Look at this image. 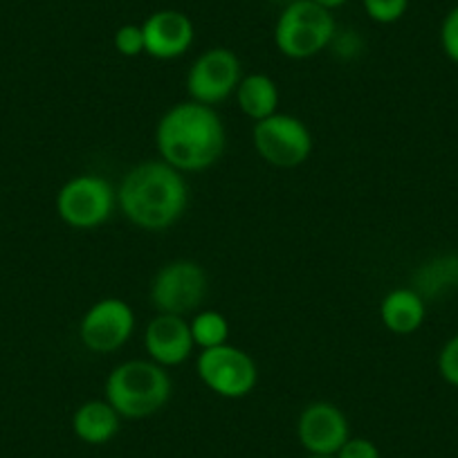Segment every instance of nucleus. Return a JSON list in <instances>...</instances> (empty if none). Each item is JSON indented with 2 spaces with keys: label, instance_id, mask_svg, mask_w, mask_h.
<instances>
[{
  "label": "nucleus",
  "instance_id": "1",
  "mask_svg": "<svg viewBox=\"0 0 458 458\" xmlns=\"http://www.w3.org/2000/svg\"><path fill=\"white\" fill-rule=\"evenodd\" d=\"M160 160L180 174H200L214 166L227 148V131L214 106L180 101L156 126Z\"/></svg>",
  "mask_w": 458,
  "mask_h": 458
},
{
  "label": "nucleus",
  "instance_id": "2",
  "mask_svg": "<svg viewBox=\"0 0 458 458\" xmlns=\"http://www.w3.org/2000/svg\"><path fill=\"white\" fill-rule=\"evenodd\" d=\"M117 207L144 232H166L189 207L184 174L165 160H147L129 169L117 187Z\"/></svg>",
  "mask_w": 458,
  "mask_h": 458
},
{
  "label": "nucleus",
  "instance_id": "3",
  "mask_svg": "<svg viewBox=\"0 0 458 458\" xmlns=\"http://www.w3.org/2000/svg\"><path fill=\"white\" fill-rule=\"evenodd\" d=\"M106 400L124 420H144L166 407L174 394V380L153 360H129L108 373Z\"/></svg>",
  "mask_w": 458,
  "mask_h": 458
},
{
  "label": "nucleus",
  "instance_id": "4",
  "mask_svg": "<svg viewBox=\"0 0 458 458\" xmlns=\"http://www.w3.org/2000/svg\"><path fill=\"white\" fill-rule=\"evenodd\" d=\"M337 32L333 12L315 5L312 0H293L284 5L275 25V46L294 61L312 59L328 50Z\"/></svg>",
  "mask_w": 458,
  "mask_h": 458
},
{
  "label": "nucleus",
  "instance_id": "5",
  "mask_svg": "<svg viewBox=\"0 0 458 458\" xmlns=\"http://www.w3.org/2000/svg\"><path fill=\"white\" fill-rule=\"evenodd\" d=\"M117 207V189L106 178L81 174L56 193V214L72 229H97L108 223Z\"/></svg>",
  "mask_w": 458,
  "mask_h": 458
},
{
  "label": "nucleus",
  "instance_id": "6",
  "mask_svg": "<svg viewBox=\"0 0 458 458\" xmlns=\"http://www.w3.org/2000/svg\"><path fill=\"white\" fill-rule=\"evenodd\" d=\"M207 293H209V279L205 267L189 259H178L165 263L156 272L148 297L157 315L187 317L202 306Z\"/></svg>",
  "mask_w": 458,
  "mask_h": 458
},
{
  "label": "nucleus",
  "instance_id": "7",
  "mask_svg": "<svg viewBox=\"0 0 458 458\" xmlns=\"http://www.w3.org/2000/svg\"><path fill=\"white\" fill-rule=\"evenodd\" d=\"M196 373L211 394L225 400L245 398L259 382V369L252 355L229 342L200 351L196 358Z\"/></svg>",
  "mask_w": 458,
  "mask_h": 458
},
{
  "label": "nucleus",
  "instance_id": "8",
  "mask_svg": "<svg viewBox=\"0 0 458 458\" xmlns=\"http://www.w3.org/2000/svg\"><path fill=\"white\" fill-rule=\"evenodd\" d=\"M252 142L263 162L279 169L301 166L312 153V133L297 114L275 113L254 122Z\"/></svg>",
  "mask_w": 458,
  "mask_h": 458
},
{
  "label": "nucleus",
  "instance_id": "9",
  "mask_svg": "<svg viewBox=\"0 0 458 458\" xmlns=\"http://www.w3.org/2000/svg\"><path fill=\"white\" fill-rule=\"evenodd\" d=\"M135 333V312L124 299L106 297L92 303L79 324V339L90 353H114Z\"/></svg>",
  "mask_w": 458,
  "mask_h": 458
},
{
  "label": "nucleus",
  "instance_id": "10",
  "mask_svg": "<svg viewBox=\"0 0 458 458\" xmlns=\"http://www.w3.org/2000/svg\"><path fill=\"white\" fill-rule=\"evenodd\" d=\"M243 79V65L229 47H211L202 52L187 72L189 99L216 106L234 95Z\"/></svg>",
  "mask_w": 458,
  "mask_h": 458
},
{
  "label": "nucleus",
  "instance_id": "11",
  "mask_svg": "<svg viewBox=\"0 0 458 458\" xmlns=\"http://www.w3.org/2000/svg\"><path fill=\"white\" fill-rule=\"evenodd\" d=\"M349 438V418L337 404L317 400L299 413L297 440L310 456H335Z\"/></svg>",
  "mask_w": 458,
  "mask_h": 458
},
{
  "label": "nucleus",
  "instance_id": "12",
  "mask_svg": "<svg viewBox=\"0 0 458 458\" xmlns=\"http://www.w3.org/2000/svg\"><path fill=\"white\" fill-rule=\"evenodd\" d=\"M144 55L157 61H174L187 55L196 41L193 21L184 12L157 10L142 23Z\"/></svg>",
  "mask_w": 458,
  "mask_h": 458
},
{
  "label": "nucleus",
  "instance_id": "13",
  "mask_svg": "<svg viewBox=\"0 0 458 458\" xmlns=\"http://www.w3.org/2000/svg\"><path fill=\"white\" fill-rule=\"evenodd\" d=\"M191 326L184 317L156 315L144 328V351L160 367H180L193 355Z\"/></svg>",
  "mask_w": 458,
  "mask_h": 458
},
{
  "label": "nucleus",
  "instance_id": "14",
  "mask_svg": "<svg viewBox=\"0 0 458 458\" xmlns=\"http://www.w3.org/2000/svg\"><path fill=\"white\" fill-rule=\"evenodd\" d=\"M124 418L114 411L108 400H88L72 413V431L81 443L106 445L120 434Z\"/></svg>",
  "mask_w": 458,
  "mask_h": 458
},
{
  "label": "nucleus",
  "instance_id": "15",
  "mask_svg": "<svg viewBox=\"0 0 458 458\" xmlns=\"http://www.w3.org/2000/svg\"><path fill=\"white\" fill-rule=\"evenodd\" d=\"M380 319L394 335H411L425 324L427 301L413 288H395L380 303Z\"/></svg>",
  "mask_w": 458,
  "mask_h": 458
},
{
  "label": "nucleus",
  "instance_id": "16",
  "mask_svg": "<svg viewBox=\"0 0 458 458\" xmlns=\"http://www.w3.org/2000/svg\"><path fill=\"white\" fill-rule=\"evenodd\" d=\"M411 288L427 303L447 297L449 293L458 290V254H438L422 263L413 275Z\"/></svg>",
  "mask_w": 458,
  "mask_h": 458
},
{
  "label": "nucleus",
  "instance_id": "17",
  "mask_svg": "<svg viewBox=\"0 0 458 458\" xmlns=\"http://www.w3.org/2000/svg\"><path fill=\"white\" fill-rule=\"evenodd\" d=\"M234 95L241 113L252 122H261L270 117V114H275L281 99L276 81L263 72H252L241 79Z\"/></svg>",
  "mask_w": 458,
  "mask_h": 458
},
{
  "label": "nucleus",
  "instance_id": "18",
  "mask_svg": "<svg viewBox=\"0 0 458 458\" xmlns=\"http://www.w3.org/2000/svg\"><path fill=\"white\" fill-rule=\"evenodd\" d=\"M191 326L193 342H196L198 349H216V346H223L229 339V321L223 312L218 310H200L193 315V319L189 321Z\"/></svg>",
  "mask_w": 458,
  "mask_h": 458
},
{
  "label": "nucleus",
  "instance_id": "19",
  "mask_svg": "<svg viewBox=\"0 0 458 458\" xmlns=\"http://www.w3.org/2000/svg\"><path fill=\"white\" fill-rule=\"evenodd\" d=\"M362 7L373 23L394 25L404 19L409 10V0H362Z\"/></svg>",
  "mask_w": 458,
  "mask_h": 458
},
{
  "label": "nucleus",
  "instance_id": "20",
  "mask_svg": "<svg viewBox=\"0 0 458 458\" xmlns=\"http://www.w3.org/2000/svg\"><path fill=\"white\" fill-rule=\"evenodd\" d=\"M113 46L117 50V55L122 56H133L144 55V32H142V25H135V23H126L122 28H117L113 37Z\"/></svg>",
  "mask_w": 458,
  "mask_h": 458
},
{
  "label": "nucleus",
  "instance_id": "21",
  "mask_svg": "<svg viewBox=\"0 0 458 458\" xmlns=\"http://www.w3.org/2000/svg\"><path fill=\"white\" fill-rule=\"evenodd\" d=\"M328 50H333V55L337 56V59L353 61L364 52V38L360 37L355 30H339L337 28V32H335Z\"/></svg>",
  "mask_w": 458,
  "mask_h": 458
},
{
  "label": "nucleus",
  "instance_id": "22",
  "mask_svg": "<svg viewBox=\"0 0 458 458\" xmlns=\"http://www.w3.org/2000/svg\"><path fill=\"white\" fill-rule=\"evenodd\" d=\"M436 367H438L440 377L449 386L458 389V335H454V337L445 342V346L438 353V360H436Z\"/></svg>",
  "mask_w": 458,
  "mask_h": 458
},
{
  "label": "nucleus",
  "instance_id": "23",
  "mask_svg": "<svg viewBox=\"0 0 458 458\" xmlns=\"http://www.w3.org/2000/svg\"><path fill=\"white\" fill-rule=\"evenodd\" d=\"M438 38L445 56H447L452 64L458 65V5H454L452 10L445 14L443 23H440Z\"/></svg>",
  "mask_w": 458,
  "mask_h": 458
},
{
  "label": "nucleus",
  "instance_id": "24",
  "mask_svg": "<svg viewBox=\"0 0 458 458\" xmlns=\"http://www.w3.org/2000/svg\"><path fill=\"white\" fill-rule=\"evenodd\" d=\"M335 458H382L380 449L373 440L364 438V436H351L346 443L342 445Z\"/></svg>",
  "mask_w": 458,
  "mask_h": 458
},
{
  "label": "nucleus",
  "instance_id": "25",
  "mask_svg": "<svg viewBox=\"0 0 458 458\" xmlns=\"http://www.w3.org/2000/svg\"><path fill=\"white\" fill-rule=\"evenodd\" d=\"M312 3H315V5H319V7H324V10L335 12V10H339V7L346 5L349 0H312Z\"/></svg>",
  "mask_w": 458,
  "mask_h": 458
},
{
  "label": "nucleus",
  "instance_id": "26",
  "mask_svg": "<svg viewBox=\"0 0 458 458\" xmlns=\"http://www.w3.org/2000/svg\"><path fill=\"white\" fill-rule=\"evenodd\" d=\"M306 458H335V456H310V454H308Z\"/></svg>",
  "mask_w": 458,
  "mask_h": 458
},
{
  "label": "nucleus",
  "instance_id": "27",
  "mask_svg": "<svg viewBox=\"0 0 458 458\" xmlns=\"http://www.w3.org/2000/svg\"><path fill=\"white\" fill-rule=\"evenodd\" d=\"M288 3H293V0H284V5H288Z\"/></svg>",
  "mask_w": 458,
  "mask_h": 458
}]
</instances>
